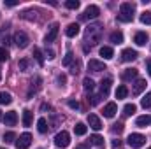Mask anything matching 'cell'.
Segmentation results:
<instances>
[{"label":"cell","instance_id":"6da1fadb","mask_svg":"<svg viewBox=\"0 0 151 149\" xmlns=\"http://www.w3.org/2000/svg\"><path fill=\"white\" fill-rule=\"evenodd\" d=\"M134 14H135V5L130 2H125L119 5V12H118V21L121 23H130L134 21Z\"/></svg>","mask_w":151,"mask_h":149},{"label":"cell","instance_id":"7a4b0ae2","mask_svg":"<svg viewBox=\"0 0 151 149\" xmlns=\"http://www.w3.org/2000/svg\"><path fill=\"white\" fill-rule=\"evenodd\" d=\"M102 23H93V25H90L88 28H86V34H84V37H86V42L90 40L91 44H97L100 37H102Z\"/></svg>","mask_w":151,"mask_h":149},{"label":"cell","instance_id":"3957f363","mask_svg":"<svg viewBox=\"0 0 151 149\" xmlns=\"http://www.w3.org/2000/svg\"><path fill=\"white\" fill-rule=\"evenodd\" d=\"M127 142H128V146L132 149H139L146 144V137L142 133H130L128 139H127Z\"/></svg>","mask_w":151,"mask_h":149},{"label":"cell","instance_id":"277c9868","mask_svg":"<svg viewBox=\"0 0 151 149\" xmlns=\"http://www.w3.org/2000/svg\"><path fill=\"white\" fill-rule=\"evenodd\" d=\"M55 144H56V148H67L69 144H70V135H69V132H65V130H62V132H58L56 135H55Z\"/></svg>","mask_w":151,"mask_h":149},{"label":"cell","instance_id":"5b68a950","mask_svg":"<svg viewBox=\"0 0 151 149\" xmlns=\"http://www.w3.org/2000/svg\"><path fill=\"white\" fill-rule=\"evenodd\" d=\"M28 42H30V39H28V35H27L25 32H16V34H14V44H16L19 49H25V47L28 46Z\"/></svg>","mask_w":151,"mask_h":149},{"label":"cell","instance_id":"8992f818","mask_svg":"<svg viewBox=\"0 0 151 149\" xmlns=\"http://www.w3.org/2000/svg\"><path fill=\"white\" fill-rule=\"evenodd\" d=\"M99 14H100L99 5H88L84 14H81V19H95V18H99Z\"/></svg>","mask_w":151,"mask_h":149},{"label":"cell","instance_id":"52a82bcc","mask_svg":"<svg viewBox=\"0 0 151 149\" xmlns=\"http://www.w3.org/2000/svg\"><path fill=\"white\" fill-rule=\"evenodd\" d=\"M30 142H32V135H30L28 132H25V133H21L19 139L16 140V148L18 149H27L30 146Z\"/></svg>","mask_w":151,"mask_h":149},{"label":"cell","instance_id":"ba28073f","mask_svg":"<svg viewBox=\"0 0 151 149\" xmlns=\"http://www.w3.org/2000/svg\"><path fill=\"white\" fill-rule=\"evenodd\" d=\"M56 35H58V23H53V25L49 27V30H47L46 37H44V42H46V46H47V44H51V42H55Z\"/></svg>","mask_w":151,"mask_h":149},{"label":"cell","instance_id":"9c48e42d","mask_svg":"<svg viewBox=\"0 0 151 149\" xmlns=\"http://www.w3.org/2000/svg\"><path fill=\"white\" fill-rule=\"evenodd\" d=\"M137 51L135 49H132V47H128V49H123V53H121V60L123 62H134V60H137Z\"/></svg>","mask_w":151,"mask_h":149},{"label":"cell","instance_id":"30bf717a","mask_svg":"<svg viewBox=\"0 0 151 149\" xmlns=\"http://www.w3.org/2000/svg\"><path fill=\"white\" fill-rule=\"evenodd\" d=\"M88 70H91V72H102V70H106V63L99 62V60H90L88 62Z\"/></svg>","mask_w":151,"mask_h":149},{"label":"cell","instance_id":"8fae6325","mask_svg":"<svg viewBox=\"0 0 151 149\" xmlns=\"http://www.w3.org/2000/svg\"><path fill=\"white\" fill-rule=\"evenodd\" d=\"M146 90V79H137L135 82H134V88H132V95H141L142 91Z\"/></svg>","mask_w":151,"mask_h":149},{"label":"cell","instance_id":"7c38bea8","mask_svg":"<svg viewBox=\"0 0 151 149\" xmlns=\"http://www.w3.org/2000/svg\"><path fill=\"white\" fill-rule=\"evenodd\" d=\"M4 123H5V126H14V125L18 123V114H16L14 111L5 112V116H4Z\"/></svg>","mask_w":151,"mask_h":149},{"label":"cell","instance_id":"4fadbf2b","mask_svg":"<svg viewBox=\"0 0 151 149\" xmlns=\"http://www.w3.org/2000/svg\"><path fill=\"white\" fill-rule=\"evenodd\" d=\"M111 84H113V79H111V77H106V79L100 82V95H102V97H107V95H109Z\"/></svg>","mask_w":151,"mask_h":149},{"label":"cell","instance_id":"5bb4252c","mask_svg":"<svg viewBox=\"0 0 151 149\" xmlns=\"http://www.w3.org/2000/svg\"><path fill=\"white\" fill-rule=\"evenodd\" d=\"M88 125H90V128H93V130H100V128H102V121H100L99 116H95V114H88Z\"/></svg>","mask_w":151,"mask_h":149},{"label":"cell","instance_id":"9a60e30c","mask_svg":"<svg viewBox=\"0 0 151 149\" xmlns=\"http://www.w3.org/2000/svg\"><path fill=\"white\" fill-rule=\"evenodd\" d=\"M118 112V105L114 102H109L106 107H104V116L106 117H114V114Z\"/></svg>","mask_w":151,"mask_h":149},{"label":"cell","instance_id":"2e32d148","mask_svg":"<svg viewBox=\"0 0 151 149\" xmlns=\"http://www.w3.org/2000/svg\"><path fill=\"white\" fill-rule=\"evenodd\" d=\"M134 42H135L137 46H146V42H148V34H146V32H139V34H135Z\"/></svg>","mask_w":151,"mask_h":149},{"label":"cell","instance_id":"e0dca14e","mask_svg":"<svg viewBox=\"0 0 151 149\" xmlns=\"http://www.w3.org/2000/svg\"><path fill=\"white\" fill-rule=\"evenodd\" d=\"M100 56H102L104 60H111V58L114 56L113 47H109V46H102V47H100Z\"/></svg>","mask_w":151,"mask_h":149},{"label":"cell","instance_id":"ac0fdd59","mask_svg":"<svg viewBox=\"0 0 151 149\" xmlns=\"http://www.w3.org/2000/svg\"><path fill=\"white\" fill-rule=\"evenodd\" d=\"M137 69H127V70H123V74H121V77H123V81H132V79H135L137 77Z\"/></svg>","mask_w":151,"mask_h":149},{"label":"cell","instance_id":"d6986e66","mask_svg":"<svg viewBox=\"0 0 151 149\" xmlns=\"http://www.w3.org/2000/svg\"><path fill=\"white\" fill-rule=\"evenodd\" d=\"M65 34H67V37H76V35L79 34V25H77V23H70V25L67 27Z\"/></svg>","mask_w":151,"mask_h":149},{"label":"cell","instance_id":"ffe728a7","mask_svg":"<svg viewBox=\"0 0 151 149\" xmlns=\"http://www.w3.org/2000/svg\"><path fill=\"white\" fill-rule=\"evenodd\" d=\"M135 125L141 126V128H144V126L151 125V116H139V117L135 119Z\"/></svg>","mask_w":151,"mask_h":149},{"label":"cell","instance_id":"44dd1931","mask_svg":"<svg viewBox=\"0 0 151 149\" xmlns=\"http://www.w3.org/2000/svg\"><path fill=\"white\" fill-rule=\"evenodd\" d=\"M127 95H128V88H127L125 84H121V86H118V88H116V98H118V100L127 98Z\"/></svg>","mask_w":151,"mask_h":149},{"label":"cell","instance_id":"7402d4cb","mask_svg":"<svg viewBox=\"0 0 151 149\" xmlns=\"http://www.w3.org/2000/svg\"><path fill=\"white\" fill-rule=\"evenodd\" d=\"M32 117H34V112L28 111V109H25V111H23V125H25V126H30V125H32Z\"/></svg>","mask_w":151,"mask_h":149},{"label":"cell","instance_id":"603a6c76","mask_svg":"<svg viewBox=\"0 0 151 149\" xmlns=\"http://www.w3.org/2000/svg\"><path fill=\"white\" fill-rule=\"evenodd\" d=\"M12 102V97H11V93H7V91H0V104H4V105H9Z\"/></svg>","mask_w":151,"mask_h":149},{"label":"cell","instance_id":"cb8c5ba5","mask_svg":"<svg viewBox=\"0 0 151 149\" xmlns=\"http://www.w3.org/2000/svg\"><path fill=\"white\" fill-rule=\"evenodd\" d=\"M47 128H49V126H47L46 117H40V119L37 121V130L40 132V133H46V132H47Z\"/></svg>","mask_w":151,"mask_h":149},{"label":"cell","instance_id":"d4e9b609","mask_svg":"<svg viewBox=\"0 0 151 149\" xmlns=\"http://www.w3.org/2000/svg\"><path fill=\"white\" fill-rule=\"evenodd\" d=\"M72 63H74V54H72V53L69 51V53L65 54V58L62 60V65H63V67H70Z\"/></svg>","mask_w":151,"mask_h":149},{"label":"cell","instance_id":"484cf974","mask_svg":"<svg viewBox=\"0 0 151 149\" xmlns=\"http://www.w3.org/2000/svg\"><path fill=\"white\" fill-rule=\"evenodd\" d=\"M135 111H137V107H135L134 104H127V105L123 107V116H125V117H127V116H132Z\"/></svg>","mask_w":151,"mask_h":149},{"label":"cell","instance_id":"4316f807","mask_svg":"<svg viewBox=\"0 0 151 149\" xmlns=\"http://www.w3.org/2000/svg\"><path fill=\"white\" fill-rule=\"evenodd\" d=\"M39 82H40V77H35V86H34V84L30 86V90H28V98H32V95H35L39 91V88H40Z\"/></svg>","mask_w":151,"mask_h":149},{"label":"cell","instance_id":"83f0119b","mask_svg":"<svg viewBox=\"0 0 151 149\" xmlns=\"http://www.w3.org/2000/svg\"><path fill=\"white\" fill-rule=\"evenodd\" d=\"M109 39H111L113 44H121V42H123V34H121V32H113Z\"/></svg>","mask_w":151,"mask_h":149},{"label":"cell","instance_id":"f1b7e54d","mask_svg":"<svg viewBox=\"0 0 151 149\" xmlns=\"http://www.w3.org/2000/svg\"><path fill=\"white\" fill-rule=\"evenodd\" d=\"M86 130H88V128H86V125H84V123H77V125L74 126V133H76V135H84V133H86Z\"/></svg>","mask_w":151,"mask_h":149},{"label":"cell","instance_id":"f546056e","mask_svg":"<svg viewBox=\"0 0 151 149\" xmlns=\"http://www.w3.org/2000/svg\"><path fill=\"white\" fill-rule=\"evenodd\" d=\"M83 86H84V90H86V91H91V90L95 88V82H93V79H90V77H84V81H83Z\"/></svg>","mask_w":151,"mask_h":149},{"label":"cell","instance_id":"4dcf8cb0","mask_svg":"<svg viewBox=\"0 0 151 149\" xmlns=\"http://www.w3.org/2000/svg\"><path fill=\"white\" fill-rule=\"evenodd\" d=\"M90 142H91L93 146H104V137H100V135H91V137H90Z\"/></svg>","mask_w":151,"mask_h":149},{"label":"cell","instance_id":"1f68e13d","mask_svg":"<svg viewBox=\"0 0 151 149\" xmlns=\"http://www.w3.org/2000/svg\"><path fill=\"white\" fill-rule=\"evenodd\" d=\"M141 23L142 25H151V12L150 11H144L141 14Z\"/></svg>","mask_w":151,"mask_h":149},{"label":"cell","instance_id":"d6a6232c","mask_svg":"<svg viewBox=\"0 0 151 149\" xmlns=\"http://www.w3.org/2000/svg\"><path fill=\"white\" fill-rule=\"evenodd\" d=\"M141 105H142L144 109H150V107H151V93H146V95L142 97V100H141Z\"/></svg>","mask_w":151,"mask_h":149},{"label":"cell","instance_id":"836d02e7","mask_svg":"<svg viewBox=\"0 0 151 149\" xmlns=\"http://www.w3.org/2000/svg\"><path fill=\"white\" fill-rule=\"evenodd\" d=\"M34 56H35L37 63L42 67V65H44V56H42V53H40V49H39V47H35V49H34Z\"/></svg>","mask_w":151,"mask_h":149},{"label":"cell","instance_id":"e575fe53","mask_svg":"<svg viewBox=\"0 0 151 149\" xmlns=\"http://www.w3.org/2000/svg\"><path fill=\"white\" fill-rule=\"evenodd\" d=\"M14 139H16V133L14 132H5V135H4V140L5 142H16Z\"/></svg>","mask_w":151,"mask_h":149},{"label":"cell","instance_id":"d590c367","mask_svg":"<svg viewBox=\"0 0 151 149\" xmlns=\"http://www.w3.org/2000/svg\"><path fill=\"white\" fill-rule=\"evenodd\" d=\"M65 7L67 9H79V2L77 0H67L65 2Z\"/></svg>","mask_w":151,"mask_h":149},{"label":"cell","instance_id":"8d00e7d4","mask_svg":"<svg viewBox=\"0 0 151 149\" xmlns=\"http://www.w3.org/2000/svg\"><path fill=\"white\" fill-rule=\"evenodd\" d=\"M9 60V51L5 47H0V62H7Z\"/></svg>","mask_w":151,"mask_h":149},{"label":"cell","instance_id":"74e56055","mask_svg":"<svg viewBox=\"0 0 151 149\" xmlns=\"http://www.w3.org/2000/svg\"><path fill=\"white\" fill-rule=\"evenodd\" d=\"M28 63H30V62H28L27 58H23V60H19V63H18V67H19V70H27V69H28Z\"/></svg>","mask_w":151,"mask_h":149},{"label":"cell","instance_id":"f35d334b","mask_svg":"<svg viewBox=\"0 0 151 149\" xmlns=\"http://www.w3.org/2000/svg\"><path fill=\"white\" fill-rule=\"evenodd\" d=\"M79 67H81V63H79V62H74V63L70 65V72L76 75L77 72H79Z\"/></svg>","mask_w":151,"mask_h":149},{"label":"cell","instance_id":"ab89813d","mask_svg":"<svg viewBox=\"0 0 151 149\" xmlns=\"http://www.w3.org/2000/svg\"><path fill=\"white\" fill-rule=\"evenodd\" d=\"M121 132H123V125H121V123L113 125V133H121Z\"/></svg>","mask_w":151,"mask_h":149},{"label":"cell","instance_id":"60d3db41","mask_svg":"<svg viewBox=\"0 0 151 149\" xmlns=\"http://www.w3.org/2000/svg\"><path fill=\"white\" fill-rule=\"evenodd\" d=\"M67 105H69L70 109H74V111H77V109H79V104H77L76 100H69V102H67Z\"/></svg>","mask_w":151,"mask_h":149},{"label":"cell","instance_id":"b9f144b4","mask_svg":"<svg viewBox=\"0 0 151 149\" xmlns=\"http://www.w3.org/2000/svg\"><path fill=\"white\" fill-rule=\"evenodd\" d=\"M88 100L91 102V105H97V104L100 102V97H99V95H93V97H91V98H88Z\"/></svg>","mask_w":151,"mask_h":149},{"label":"cell","instance_id":"7bdbcfd3","mask_svg":"<svg viewBox=\"0 0 151 149\" xmlns=\"http://www.w3.org/2000/svg\"><path fill=\"white\" fill-rule=\"evenodd\" d=\"M56 81H58V84H60V86H63V84L67 82V77H65L63 74H60V75H58V79H56Z\"/></svg>","mask_w":151,"mask_h":149},{"label":"cell","instance_id":"ee69618b","mask_svg":"<svg viewBox=\"0 0 151 149\" xmlns=\"http://www.w3.org/2000/svg\"><path fill=\"white\" fill-rule=\"evenodd\" d=\"M46 56H47L49 60H53V58H55V51H53V49H46Z\"/></svg>","mask_w":151,"mask_h":149},{"label":"cell","instance_id":"f6af8a7d","mask_svg":"<svg viewBox=\"0 0 151 149\" xmlns=\"http://www.w3.org/2000/svg\"><path fill=\"white\" fill-rule=\"evenodd\" d=\"M146 69H148V74L151 75V60H148V62H146Z\"/></svg>","mask_w":151,"mask_h":149},{"label":"cell","instance_id":"bcb514c9","mask_svg":"<svg viewBox=\"0 0 151 149\" xmlns=\"http://www.w3.org/2000/svg\"><path fill=\"white\" fill-rule=\"evenodd\" d=\"M121 146V140H113V148H119Z\"/></svg>","mask_w":151,"mask_h":149},{"label":"cell","instance_id":"7dc6e473","mask_svg":"<svg viewBox=\"0 0 151 149\" xmlns=\"http://www.w3.org/2000/svg\"><path fill=\"white\" fill-rule=\"evenodd\" d=\"M5 5L7 7H14V5H18V2H5Z\"/></svg>","mask_w":151,"mask_h":149},{"label":"cell","instance_id":"c3c4849f","mask_svg":"<svg viewBox=\"0 0 151 149\" xmlns=\"http://www.w3.org/2000/svg\"><path fill=\"white\" fill-rule=\"evenodd\" d=\"M0 119H2V111H0Z\"/></svg>","mask_w":151,"mask_h":149},{"label":"cell","instance_id":"681fc988","mask_svg":"<svg viewBox=\"0 0 151 149\" xmlns=\"http://www.w3.org/2000/svg\"><path fill=\"white\" fill-rule=\"evenodd\" d=\"M0 81H2V72H0Z\"/></svg>","mask_w":151,"mask_h":149},{"label":"cell","instance_id":"f907efd6","mask_svg":"<svg viewBox=\"0 0 151 149\" xmlns=\"http://www.w3.org/2000/svg\"><path fill=\"white\" fill-rule=\"evenodd\" d=\"M0 149H5V148H0Z\"/></svg>","mask_w":151,"mask_h":149},{"label":"cell","instance_id":"816d5d0a","mask_svg":"<svg viewBox=\"0 0 151 149\" xmlns=\"http://www.w3.org/2000/svg\"><path fill=\"white\" fill-rule=\"evenodd\" d=\"M148 149H151V148H148Z\"/></svg>","mask_w":151,"mask_h":149}]
</instances>
